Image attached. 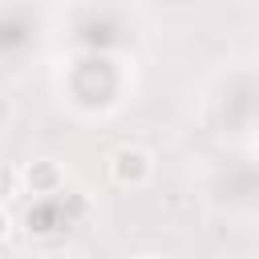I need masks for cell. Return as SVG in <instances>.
I'll return each instance as SVG.
<instances>
[{"label": "cell", "instance_id": "6da1fadb", "mask_svg": "<svg viewBox=\"0 0 259 259\" xmlns=\"http://www.w3.org/2000/svg\"><path fill=\"white\" fill-rule=\"evenodd\" d=\"M113 162H117L113 170H117V178H121V182H125V178H134V182H138V178H146V170H150L142 150H117V154H113Z\"/></svg>", "mask_w": 259, "mask_h": 259}, {"label": "cell", "instance_id": "7a4b0ae2", "mask_svg": "<svg viewBox=\"0 0 259 259\" xmlns=\"http://www.w3.org/2000/svg\"><path fill=\"white\" fill-rule=\"evenodd\" d=\"M28 182H36V186H53V182H57V170H53L49 162H40L36 170H28Z\"/></svg>", "mask_w": 259, "mask_h": 259}, {"label": "cell", "instance_id": "3957f363", "mask_svg": "<svg viewBox=\"0 0 259 259\" xmlns=\"http://www.w3.org/2000/svg\"><path fill=\"white\" fill-rule=\"evenodd\" d=\"M0 194H12V174L0 170Z\"/></svg>", "mask_w": 259, "mask_h": 259}, {"label": "cell", "instance_id": "277c9868", "mask_svg": "<svg viewBox=\"0 0 259 259\" xmlns=\"http://www.w3.org/2000/svg\"><path fill=\"white\" fill-rule=\"evenodd\" d=\"M4 231H8V219H4V210H0V239H4Z\"/></svg>", "mask_w": 259, "mask_h": 259}]
</instances>
